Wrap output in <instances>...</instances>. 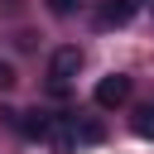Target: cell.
Returning <instances> with one entry per match:
<instances>
[{"mask_svg":"<svg viewBox=\"0 0 154 154\" xmlns=\"http://www.w3.org/2000/svg\"><path fill=\"white\" fill-rule=\"evenodd\" d=\"M77 67H82V48H72V43H67V48H58V53L48 58V82L63 91V87L77 77Z\"/></svg>","mask_w":154,"mask_h":154,"instance_id":"1","label":"cell"},{"mask_svg":"<svg viewBox=\"0 0 154 154\" xmlns=\"http://www.w3.org/2000/svg\"><path fill=\"white\" fill-rule=\"evenodd\" d=\"M91 96H96V106H101V111H116V106H125V101H130V77H125V72H111V77H101V82H96V91H91Z\"/></svg>","mask_w":154,"mask_h":154,"instance_id":"2","label":"cell"},{"mask_svg":"<svg viewBox=\"0 0 154 154\" xmlns=\"http://www.w3.org/2000/svg\"><path fill=\"white\" fill-rule=\"evenodd\" d=\"M140 5H144V0H101L96 29H120V24H130V19L140 14Z\"/></svg>","mask_w":154,"mask_h":154,"instance_id":"3","label":"cell"},{"mask_svg":"<svg viewBox=\"0 0 154 154\" xmlns=\"http://www.w3.org/2000/svg\"><path fill=\"white\" fill-rule=\"evenodd\" d=\"M14 130L24 135V140H48V130H53V116L48 111H14Z\"/></svg>","mask_w":154,"mask_h":154,"instance_id":"4","label":"cell"},{"mask_svg":"<svg viewBox=\"0 0 154 154\" xmlns=\"http://www.w3.org/2000/svg\"><path fill=\"white\" fill-rule=\"evenodd\" d=\"M72 135H77V144H101L106 140V130L96 120H87V116H72Z\"/></svg>","mask_w":154,"mask_h":154,"instance_id":"5","label":"cell"},{"mask_svg":"<svg viewBox=\"0 0 154 154\" xmlns=\"http://www.w3.org/2000/svg\"><path fill=\"white\" fill-rule=\"evenodd\" d=\"M135 135L154 140V101H149V106H140V116H135Z\"/></svg>","mask_w":154,"mask_h":154,"instance_id":"6","label":"cell"},{"mask_svg":"<svg viewBox=\"0 0 154 154\" xmlns=\"http://www.w3.org/2000/svg\"><path fill=\"white\" fill-rule=\"evenodd\" d=\"M77 5H82V0H48V10H53V14H58V19H63V14H72V10H77Z\"/></svg>","mask_w":154,"mask_h":154,"instance_id":"7","label":"cell"},{"mask_svg":"<svg viewBox=\"0 0 154 154\" xmlns=\"http://www.w3.org/2000/svg\"><path fill=\"white\" fill-rule=\"evenodd\" d=\"M10 82H14V67H10V63H0V87H10Z\"/></svg>","mask_w":154,"mask_h":154,"instance_id":"8","label":"cell"}]
</instances>
